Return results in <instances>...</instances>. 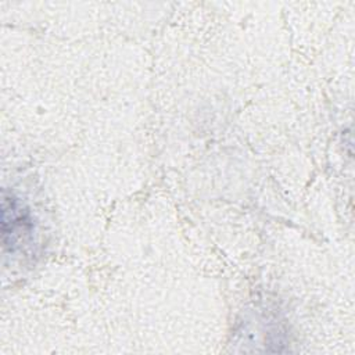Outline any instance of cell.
<instances>
[{
  "label": "cell",
  "instance_id": "obj_1",
  "mask_svg": "<svg viewBox=\"0 0 355 355\" xmlns=\"http://www.w3.org/2000/svg\"><path fill=\"white\" fill-rule=\"evenodd\" d=\"M1 225H3V241L4 247H10L14 250L17 241L22 239V234L29 233L31 230V219L28 212L22 208L17 198L11 194L7 196L3 191V201H1Z\"/></svg>",
  "mask_w": 355,
  "mask_h": 355
}]
</instances>
